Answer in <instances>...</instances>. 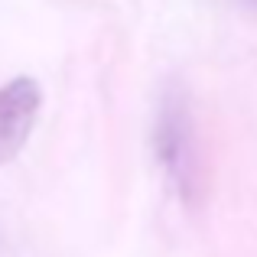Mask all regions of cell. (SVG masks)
<instances>
[{
  "instance_id": "1",
  "label": "cell",
  "mask_w": 257,
  "mask_h": 257,
  "mask_svg": "<svg viewBox=\"0 0 257 257\" xmlns=\"http://www.w3.org/2000/svg\"><path fill=\"white\" fill-rule=\"evenodd\" d=\"M153 157L176 199L189 208H199L205 195V160H202L192 104L186 88L179 85H166L160 94L153 117Z\"/></svg>"
},
{
  "instance_id": "2",
  "label": "cell",
  "mask_w": 257,
  "mask_h": 257,
  "mask_svg": "<svg viewBox=\"0 0 257 257\" xmlns=\"http://www.w3.org/2000/svg\"><path fill=\"white\" fill-rule=\"evenodd\" d=\"M39 107H43V91L36 78L17 75L0 85V166L10 163L26 147L39 120Z\"/></svg>"
},
{
  "instance_id": "3",
  "label": "cell",
  "mask_w": 257,
  "mask_h": 257,
  "mask_svg": "<svg viewBox=\"0 0 257 257\" xmlns=\"http://www.w3.org/2000/svg\"><path fill=\"white\" fill-rule=\"evenodd\" d=\"M247 4H257V0H247Z\"/></svg>"
}]
</instances>
